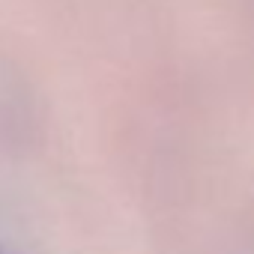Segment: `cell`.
<instances>
[{
    "instance_id": "obj_1",
    "label": "cell",
    "mask_w": 254,
    "mask_h": 254,
    "mask_svg": "<svg viewBox=\"0 0 254 254\" xmlns=\"http://www.w3.org/2000/svg\"><path fill=\"white\" fill-rule=\"evenodd\" d=\"M0 254H3V251H0Z\"/></svg>"
}]
</instances>
